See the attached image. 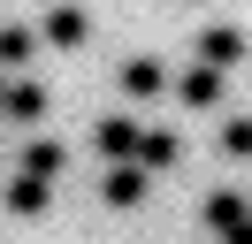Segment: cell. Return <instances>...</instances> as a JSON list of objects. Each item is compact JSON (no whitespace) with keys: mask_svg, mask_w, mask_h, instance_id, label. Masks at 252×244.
Returning <instances> with one entry per match:
<instances>
[{"mask_svg":"<svg viewBox=\"0 0 252 244\" xmlns=\"http://www.w3.org/2000/svg\"><path fill=\"white\" fill-rule=\"evenodd\" d=\"M221 84H229V69L199 61V69H184V76H176V99H184L191 115H206V107H221Z\"/></svg>","mask_w":252,"mask_h":244,"instance_id":"obj_1","label":"cell"},{"mask_svg":"<svg viewBox=\"0 0 252 244\" xmlns=\"http://www.w3.org/2000/svg\"><path fill=\"white\" fill-rule=\"evenodd\" d=\"M38 38L69 54V46H84V38H92V15H84L77 0H62V8H46V23H38Z\"/></svg>","mask_w":252,"mask_h":244,"instance_id":"obj_2","label":"cell"},{"mask_svg":"<svg viewBox=\"0 0 252 244\" xmlns=\"http://www.w3.org/2000/svg\"><path fill=\"white\" fill-rule=\"evenodd\" d=\"M99 152H107V160H130V152H138V122H130V115H99Z\"/></svg>","mask_w":252,"mask_h":244,"instance_id":"obj_9","label":"cell"},{"mask_svg":"<svg viewBox=\"0 0 252 244\" xmlns=\"http://www.w3.org/2000/svg\"><path fill=\"white\" fill-rule=\"evenodd\" d=\"M0 92H8V76H0Z\"/></svg>","mask_w":252,"mask_h":244,"instance_id":"obj_15","label":"cell"},{"mask_svg":"<svg viewBox=\"0 0 252 244\" xmlns=\"http://www.w3.org/2000/svg\"><path fill=\"white\" fill-rule=\"evenodd\" d=\"M31 46H38V30L8 23V30H0V69H16V61H31Z\"/></svg>","mask_w":252,"mask_h":244,"instance_id":"obj_12","label":"cell"},{"mask_svg":"<svg viewBox=\"0 0 252 244\" xmlns=\"http://www.w3.org/2000/svg\"><path fill=\"white\" fill-rule=\"evenodd\" d=\"M138 168H176L184 160V137L176 130H138V152H130Z\"/></svg>","mask_w":252,"mask_h":244,"instance_id":"obj_8","label":"cell"},{"mask_svg":"<svg viewBox=\"0 0 252 244\" xmlns=\"http://www.w3.org/2000/svg\"><path fill=\"white\" fill-rule=\"evenodd\" d=\"M62 168H69V145H54V137H31V145H23V176H62Z\"/></svg>","mask_w":252,"mask_h":244,"instance_id":"obj_11","label":"cell"},{"mask_svg":"<svg viewBox=\"0 0 252 244\" xmlns=\"http://www.w3.org/2000/svg\"><path fill=\"white\" fill-rule=\"evenodd\" d=\"M199 61L237 69V61H245V30H237V23H206V30H199Z\"/></svg>","mask_w":252,"mask_h":244,"instance_id":"obj_3","label":"cell"},{"mask_svg":"<svg viewBox=\"0 0 252 244\" xmlns=\"http://www.w3.org/2000/svg\"><path fill=\"white\" fill-rule=\"evenodd\" d=\"M245 214H252V198H245V191H206V206H199V221H206V229H214V237H221V229H229V221H245Z\"/></svg>","mask_w":252,"mask_h":244,"instance_id":"obj_10","label":"cell"},{"mask_svg":"<svg viewBox=\"0 0 252 244\" xmlns=\"http://www.w3.org/2000/svg\"><path fill=\"white\" fill-rule=\"evenodd\" d=\"M123 92H130V99H160V92H168V69H160L153 54L123 61Z\"/></svg>","mask_w":252,"mask_h":244,"instance_id":"obj_6","label":"cell"},{"mask_svg":"<svg viewBox=\"0 0 252 244\" xmlns=\"http://www.w3.org/2000/svg\"><path fill=\"white\" fill-rule=\"evenodd\" d=\"M0 115L8 122H38L46 115V84H38V76H16V84L0 92Z\"/></svg>","mask_w":252,"mask_h":244,"instance_id":"obj_4","label":"cell"},{"mask_svg":"<svg viewBox=\"0 0 252 244\" xmlns=\"http://www.w3.org/2000/svg\"><path fill=\"white\" fill-rule=\"evenodd\" d=\"M221 152H229V160H252V115H229V122H221Z\"/></svg>","mask_w":252,"mask_h":244,"instance_id":"obj_13","label":"cell"},{"mask_svg":"<svg viewBox=\"0 0 252 244\" xmlns=\"http://www.w3.org/2000/svg\"><path fill=\"white\" fill-rule=\"evenodd\" d=\"M145 176H153V168H138V160L107 168V176H99V198H107V206H138V198H145Z\"/></svg>","mask_w":252,"mask_h":244,"instance_id":"obj_5","label":"cell"},{"mask_svg":"<svg viewBox=\"0 0 252 244\" xmlns=\"http://www.w3.org/2000/svg\"><path fill=\"white\" fill-rule=\"evenodd\" d=\"M221 244H252V214H245V221H229V229H221Z\"/></svg>","mask_w":252,"mask_h":244,"instance_id":"obj_14","label":"cell"},{"mask_svg":"<svg viewBox=\"0 0 252 244\" xmlns=\"http://www.w3.org/2000/svg\"><path fill=\"white\" fill-rule=\"evenodd\" d=\"M54 206V183L46 176H16L8 183V214H16V221H31V214H46Z\"/></svg>","mask_w":252,"mask_h":244,"instance_id":"obj_7","label":"cell"}]
</instances>
